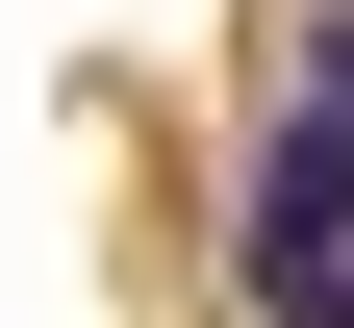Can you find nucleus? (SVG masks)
<instances>
[{
    "instance_id": "f257e3e1",
    "label": "nucleus",
    "mask_w": 354,
    "mask_h": 328,
    "mask_svg": "<svg viewBox=\"0 0 354 328\" xmlns=\"http://www.w3.org/2000/svg\"><path fill=\"white\" fill-rule=\"evenodd\" d=\"M228 278H253V328H354V0L279 51V102H253V202H228Z\"/></svg>"
}]
</instances>
